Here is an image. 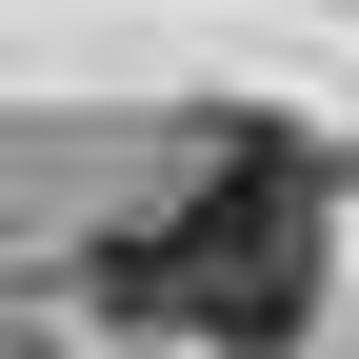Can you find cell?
<instances>
[{
	"label": "cell",
	"instance_id": "1",
	"mask_svg": "<svg viewBox=\"0 0 359 359\" xmlns=\"http://www.w3.org/2000/svg\"><path fill=\"white\" fill-rule=\"evenodd\" d=\"M100 299H120V320H180V339H219V359L299 339V299H320V180H299L280 140H240V160H219L180 219L100 240Z\"/></svg>",
	"mask_w": 359,
	"mask_h": 359
}]
</instances>
